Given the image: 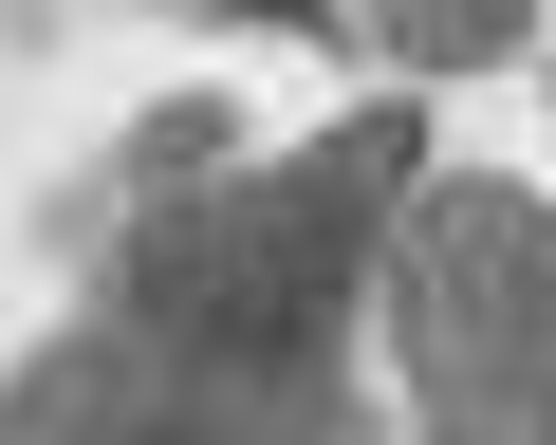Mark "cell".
<instances>
[{
	"mask_svg": "<svg viewBox=\"0 0 556 445\" xmlns=\"http://www.w3.org/2000/svg\"><path fill=\"white\" fill-rule=\"evenodd\" d=\"M427 186V112H353L316 149H223L149 186L93 297L20 353L0 445H334L353 427V297L390 279V223Z\"/></svg>",
	"mask_w": 556,
	"mask_h": 445,
	"instance_id": "1",
	"label": "cell"
},
{
	"mask_svg": "<svg viewBox=\"0 0 556 445\" xmlns=\"http://www.w3.org/2000/svg\"><path fill=\"white\" fill-rule=\"evenodd\" d=\"M390 353L427 445H556V204L427 167L390 223Z\"/></svg>",
	"mask_w": 556,
	"mask_h": 445,
	"instance_id": "2",
	"label": "cell"
},
{
	"mask_svg": "<svg viewBox=\"0 0 556 445\" xmlns=\"http://www.w3.org/2000/svg\"><path fill=\"white\" fill-rule=\"evenodd\" d=\"M371 56H390V75H482V56H519V0H445V20H371Z\"/></svg>",
	"mask_w": 556,
	"mask_h": 445,
	"instance_id": "3",
	"label": "cell"
}]
</instances>
